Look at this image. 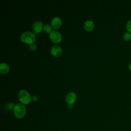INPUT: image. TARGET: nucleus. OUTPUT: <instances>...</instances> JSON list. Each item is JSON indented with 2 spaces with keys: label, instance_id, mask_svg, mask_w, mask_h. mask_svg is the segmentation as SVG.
<instances>
[{
  "label": "nucleus",
  "instance_id": "f257e3e1",
  "mask_svg": "<svg viewBox=\"0 0 131 131\" xmlns=\"http://www.w3.org/2000/svg\"><path fill=\"white\" fill-rule=\"evenodd\" d=\"M13 111L15 116L18 119L23 118L26 113V108L25 106L21 103H16L15 104Z\"/></svg>",
  "mask_w": 131,
  "mask_h": 131
},
{
  "label": "nucleus",
  "instance_id": "f03ea898",
  "mask_svg": "<svg viewBox=\"0 0 131 131\" xmlns=\"http://www.w3.org/2000/svg\"><path fill=\"white\" fill-rule=\"evenodd\" d=\"M20 39L21 41L24 43L31 44L34 43L36 40V37L35 34L33 32L27 31L21 34Z\"/></svg>",
  "mask_w": 131,
  "mask_h": 131
},
{
  "label": "nucleus",
  "instance_id": "7ed1b4c3",
  "mask_svg": "<svg viewBox=\"0 0 131 131\" xmlns=\"http://www.w3.org/2000/svg\"><path fill=\"white\" fill-rule=\"evenodd\" d=\"M18 96L20 102L24 104L29 103L32 99L30 94L25 90H20L18 93Z\"/></svg>",
  "mask_w": 131,
  "mask_h": 131
},
{
  "label": "nucleus",
  "instance_id": "20e7f679",
  "mask_svg": "<svg viewBox=\"0 0 131 131\" xmlns=\"http://www.w3.org/2000/svg\"><path fill=\"white\" fill-rule=\"evenodd\" d=\"M50 38L54 43H59L61 41L62 35L60 33L56 30H53L50 33Z\"/></svg>",
  "mask_w": 131,
  "mask_h": 131
},
{
  "label": "nucleus",
  "instance_id": "39448f33",
  "mask_svg": "<svg viewBox=\"0 0 131 131\" xmlns=\"http://www.w3.org/2000/svg\"><path fill=\"white\" fill-rule=\"evenodd\" d=\"M43 24L41 21L37 20L35 21L33 25H32V28L33 31L36 34H39L43 29Z\"/></svg>",
  "mask_w": 131,
  "mask_h": 131
},
{
  "label": "nucleus",
  "instance_id": "423d86ee",
  "mask_svg": "<svg viewBox=\"0 0 131 131\" xmlns=\"http://www.w3.org/2000/svg\"><path fill=\"white\" fill-rule=\"evenodd\" d=\"M76 98V94L73 92H70L67 94L66 100L68 104H73L75 102Z\"/></svg>",
  "mask_w": 131,
  "mask_h": 131
},
{
  "label": "nucleus",
  "instance_id": "0eeeda50",
  "mask_svg": "<svg viewBox=\"0 0 131 131\" xmlns=\"http://www.w3.org/2000/svg\"><path fill=\"white\" fill-rule=\"evenodd\" d=\"M51 26L52 28L54 29H59L62 25L61 19L59 17H54L51 21Z\"/></svg>",
  "mask_w": 131,
  "mask_h": 131
},
{
  "label": "nucleus",
  "instance_id": "6e6552de",
  "mask_svg": "<svg viewBox=\"0 0 131 131\" xmlns=\"http://www.w3.org/2000/svg\"><path fill=\"white\" fill-rule=\"evenodd\" d=\"M51 53L53 56L57 57L61 55L62 50L60 47L58 46H54L51 48Z\"/></svg>",
  "mask_w": 131,
  "mask_h": 131
},
{
  "label": "nucleus",
  "instance_id": "1a4fd4ad",
  "mask_svg": "<svg viewBox=\"0 0 131 131\" xmlns=\"http://www.w3.org/2000/svg\"><path fill=\"white\" fill-rule=\"evenodd\" d=\"M94 27V23L92 20H88L85 21L84 24V28L87 31H91Z\"/></svg>",
  "mask_w": 131,
  "mask_h": 131
},
{
  "label": "nucleus",
  "instance_id": "9d476101",
  "mask_svg": "<svg viewBox=\"0 0 131 131\" xmlns=\"http://www.w3.org/2000/svg\"><path fill=\"white\" fill-rule=\"evenodd\" d=\"M9 71V66L5 63H2L0 64V72L2 74H6Z\"/></svg>",
  "mask_w": 131,
  "mask_h": 131
},
{
  "label": "nucleus",
  "instance_id": "9b49d317",
  "mask_svg": "<svg viewBox=\"0 0 131 131\" xmlns=\"http://www.w3.org/2000/svg\"><path fill=\"white\" fill-rule=\"evenodd\" d=\"M123 39L125 41H129L131 40V33L129 32H125L123 35Z\"/></svg>",
  "mask_w": 131,
  "mask_h": 131
},
{
  "label": "nucleus",
  "instance_id": "f8f14e48",
  "mask_svg": "<svg viewBox=\"0 0 131 131\" xmlns=\"http://www.w3.org/2000/svg\"><path fill=\"white\" fill-rule=\"evenodd\" d=\"M43 30L47 33H50L52 31L51 26L48 24H46L43 26Z\"/></svg>",
  "mask_w": 131,
  "mask_h": 131
},
{
  "label": "nucleus",
  "instance_id": "ddd939ff",
  "mask_svg": "<svg viewBox=\"0 0 131 131\" xmlns=\"http://www.w3.org/2000/svg\"><path fill=\"white\" fill-rule=\"evenodd\" d=\"M126 28L128 32L131 33V20H128L126 25Z\"/></svg>",
  "mask_w": 131,
  "mask_h": 131
},
{
  "label": "nucleus",
  "instance_id": "4468645a",
  "mask_svg": "<svg viewBox=\"0 0 131 131\" xmlns=\"http://www.w3.org/2000/svg\"><path fill=\"white\" fill-rule=\"evenodd\" d=\"M14 104L12 102H9L7 104V105H6V108L8 110H11L12 109H13L14 108Z\"/></svg>",
  "mask_w": 131,
  "mask_h": 131
},
{
  "label": "nucleus",
  "instance_id": "2eb2a0df",
  "mask_svg": "<svg viewBox=\"0 0 131 131\" xmlns=\"http://www.w3.org/2000/svg\"><path fill=\"white\" fill-rule=\"evenodd\" d=\"M29 48L31 51H35L36 49V45L34 43H32L29 45Z\"/></svg>",
  "mask_w": 131,
  "mask_h": 131
},
{
  "label": "nucleus",
  "instance_id": "dca6fc26",
  "mask_svg": "<svg viewBox=\"0 0 131 131\" xmlns=\"http://www.w3.org/2000/svg\"><path fill=\"white\" fill-rule=\"evenodd\" d=\"M68 107L69 108H71L73 107V104H68Z\"/></svg>",
  "mask_w": 131,
  "mask_h": 131
},
{
  "label": "nucleus",
  "instance_id": "f3484780",
  "mask_svg": "<svg viewBox=\"0 0 131 131\" xmlns=\"http://www.w3.org/2000/svg\"><path fill=\"white\" fill-rule=\"evenodd\" d=\"M128 69L131 71V63L128 65Z\"/></svg>",
  "mask_w": 131,
  "mask_h": 131
}]
</instances>
